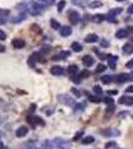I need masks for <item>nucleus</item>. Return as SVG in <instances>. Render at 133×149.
<instances>
[{
  "label": "nucleus",
  "mask_w": 133,
  "mask_h": 149,
  "mask_svg": "<svg viewBox=\"0 0 133 149\" xmlns=\"http://www.w3.org/2000/svg\"><path fill=\"white\" fill-rule=\"evenodd\" d=\"M26 43L23 39H20V38H15L12 40V46L15 48V49H22V48L25 47Z\"/></svg>",
  "instance_id": "11"
},
{
  "label": "nucleus",
  "mask_w": 133,
  "mask_h": 149,
  "mask_svg": "<svg viewBox=\"0 0 133 149\" xmlns=\"http://www.w3.org/2000/svg\"><path fill=\"white\" fill-rule=\"evenodd\" d=\"M34 108H36V104H32V106L30 107V112H33Z\"/></svg>",
  "instance_id": "50"
},
{
  "label": "nucleus",
  "mask_w": 133,
  "mask_h": 149,
  "mask_svg": "<svg viewBox=\"0 0 133 149\" xmlns=\"http://www.w3.org/2000/svg\"><path fill=\"white\" fill-rule=\"evenodd\" d=\"M99 44H100L101 47H104V48L109 47V42L105 40V39H100V43H99Z\"/></svg>",
  "instance_id": "37"
},
{
  "label": "nucleus",
  "mask_w": 133,
  "mask_h": 149,
  "mask_svg": "<svg viewBox=\"0 0 133 149\" xmlns=\"http://www.w3.org/2000/svg\"><path fill=\"white\" fill-rule=\"evenodd\" d=\"M84 108V104H77V105H75V107H74L75 111H82Z\"/></svg>",
  "instance_id": "39"
},
{
  "label": "nucleus",
  "mask_w": 133,
  "mask_h": 149,
  "mask_svg": "<svg viewBox=\"0 0 133 149\" xmlns=\"http://www.w3.org/2000/svg\"><path fill=\"white\" fill-rule=\"evenodd\" d=\"M66 6V1L65 0H61V1L58 3V11L59 12H62V11L64 10V8H65Z\"/></svg>",
  "instance_id": "34"
},
{
  "label": "nucleus",
  "mask_w": 133,
  "mask_h": 149,
  "mask_svg": "<svg viewBox=\"0 0 133 149\" xmlns=\"http://www.w3.org/2000/svg\"><path fill=\"white\" fill-rule=\"evenodd\" d=\"M71 91H72V93H74L75 95H77V98H80L81 97V93H80V91H77V89H75V88H72V89H71Z\"/></svg>",
  "instance_id": "45"
},
{
  "label": "nucleus",
  "mask_w": 133,
  "mask_h": 149,
  "mask_svg": "<svg viewBox=\"0 0 133 149\" xmlns=\"http://www.w3.org/2000/svg\"><path fill=\"white\" fill-rule=\"evenodd\" d=\"M122 52H123V54H125V55L132 54V53H133V45L129 44V43H127V44L123 45Z\"/></svg>",
  "instance_id": "21"
},
{
  "label": "nucleus",
  "mask_w": 133,
  "mask_h": 149,
  "mask_svg": "<svg viewBox=\"0 0 133 149\" xmlns=\"http://www.w3.org/2000/svg\"><path fill=\"white\" fill-rule=\"evenodd\" d=\"M6 22H7V17H5V16H0V26H1V25H5Z\"/></svg>",
  "instance_id": "42"
},
{
  "label": "nucleus",
  "mask_w": 133,
  "mask_h": 149,
  "mask_svg": "<svg viewBox=\"0 0 133 149\" xmlns=\"http://www.w3.org/2000/svg\"><path fill=\"white\" fill-rule=\"evenodd\" d=\"M50 24H51V27L54 30H60L62 28L60 22L57 21L56 19H51V20H50Z\"/></svg>",
  "instance_id": "25"
},
{
  "label": "nucleus",
  "mask_w": 133,
  "mask_h": 149,
  "mask_svg": "<svg viewBox=\"0 0 133 149\" xmlns=\"http://www.w3.org/2000/svg\"><path fill=\"white\" fill-rule=\"evenodd\" d=\"M26 120L32 127H35L36 125H44L45 124V121L38 115H28L26 117Z\"/></svg>",
  "instance_id": "4"
},
{
  "label": "nucleus",
  "mask_w": 133,
  "mask_h": 149,
  "mask_svg": "<svg viewBox=\"0 0 133 149\" xmlns=\"http://www.w3.org/2000/svg\"><path fill=\"white\" fill-rule=\"evenodd\" d=\"M123 11L122 8H114V9H111L110 11L108 12V14L106 16V20L110 23H117V21L115 20V17L117 15L120 14L121 12Z\"/></svg>",
  "instance_id": "5"
},
{
  "label": "nucleus",
  "mask_w": 133,
  "mask_h": 149,
  "mask_svg": "<svg viewBox=\"0 0 133 149\" xmlns=\"http://www.w3.org/2000/svg\"><path fill=\"white\" fill-rule=\"evenodd\" d=\"M115 149H121V148H115Z\"/></svg>",
  "instance_id": "54"
},
{
  "label": "nucleus",
  "mask_w": 133,
  "mask_h": 149,
  "mask_svg": "<svg viewBox=\"0 0 133 149\" xmlns=\"http://www.w3.org/2000/svg\"><path fill=\"white\" fill-rule=\"evenodd\" d=\"M116 146V143L114 141H109V142H107L106 144L104 145V148L105 149H110L112 147H115Z\"/></svg>",
  "instance_id": "36"
},
{
  "label": "nucleus",
  "mask_w": 133,
  "mask_h": 149,
  "mask_svg": "<svg viewBox=\"0 0 133 149\" xmlns=\"http://www.w3.org/2000/svg\"><path fill=\"white\" fill-rule=\"evenodd\" d=\"M71 47H72L73 51H75V52H77V53L82 51V46L80 44V43H77V42H74Z\"/></svg>",
  "instance_id": "27"
},
{
  "label": "nucleus",
  "mask_w": 133,
  "mask_h": 149,
  "mask_svg": "<svg viewBox=\"0 0 133 149\" xmlns=\"http://www.w3.org/2000/svg\"><path fill=\"white\" fill-rule=\"evenodd\" d=\"M118 57L117 56H113V55H107V64H108V67L111 70H114L116 68V61H117Z\"/></svg>",
  "instance_id": "9"
},
{
  "label": "nucleus",
  "mask_w": 133,
  "mask_h": 149,
  "mask_svg": "<svg viewBox=\"0 0 133 149\" xmlns=\"http://www.w3.org/2000/svg\"><path fill=\"white\" fill-rule=\"evenodd\" d=\"M116 1H118V2H122V1H125V0H116Z\"/></svg>",
  "instance_id": "52"
},
{
  "label": "nucleus",
  "mask_w": 133,
  "mask_h": 149,
  "mask_svg": "<svg viewBox=\"0 0 133 149\" xmlns=\"http://www.w3.org/2000/svg\"><path fill=\"white\" fill-rule=\"evenodd\" d=\"M29 6V5H28ZM44 11V6L41 5V4L37 3L35 1H31L30 2V6H29V12L31 13L33 16H38Z\"/></svg>",
  "instance_id": "1"
},
{
  "label": "nucleus",
  "mask_w": 133,
  "mask_h": 149,
  "mask_svg": "<svg viewBox=\"0 0 133 149\" xmlns=\"http://www.w3.org/2000/svg\"><path fill=\"white\" fill-rule=\"evenodd\" d=\"M39 59H40V55H39V53H33V54L29 57V59L27 62H28L30 67H35L36 63L39 61Z\"/></svg>",
  "instance_id": "10"
},
{
  "label": "nucleus",
  "mask_w": 133,
  "mask_h": 149,
  "mask_svg": "<svg viewBox=\"0 0 133 149\" xmlns=\"http://www.w3.org/2000/svg\"><path fill=\"white\" fill-rule=\"evenodd\" d=\"M28 131H29L28 127L25 126V125H22V126H20L17 130H16V136L19 137V138H22V137L26 136L27 133H28Z\"/></svg>",
  "instance_id": "12"
},
{
  "label": "nucleus",
  "mask_w": 133,
  "mask_h": 149,
  "mask_svg": "<svg viewBox=\"0 0 133 149\" xmlns=\"http://www.w3.org/2000/svg\"><path fill=\"white\" fill-rule=\"evenodd\" d=\"M105 70H106V67H105L104 64H98L97 67H96V69H95V72L96 73H102V72H104Z\"/></svg>",
  "instance_id": "33"
},
{
  "label": "nucleus",
  "mask_w": 133,
  "mask_h": 149,
  "mask_svg": "<svg viewBox=\"0 0 133 149\" xmlns=\"http://www.w3.org/2000/svg\"><path fill=\"white\" fill-rule=\"evenodd\" d=\"M70 56H71V52L70 51H62V52H60L57 56L53 57L52 60H65Z\"/></svg>",
  "instance_id": "17"
},
{
  "label": "nucleus",
  "mask_w": 133,
  "mask_h": 149,
  "mask_svg": "<svg viewBox=\"0 0 133 149\" xmlns=\"http://www.w3.org/2000/svg\"><path fill=\"white\" fill-rule=\"evenodd\" d=\"M127 12L129 13V14H133V4H131V5H130L129 7H128Z\"/></svg>",
  "instance_id": "47"
},
{
  "label": "nucleus",
  "mask_w": 133,
  "mask_h": 149,
  "mask_svg": "<svg viewBox=\"0 0 133 149\" xmlns=\"http://www.w3.org/2000/svg\"><path fill=\"white\" fill-rule=\"evenodd\" d=\"M88 6L90 8H93V9L99 8V7H101V6H102V2H100V1H93V2H91V3H89Z\"/></svg>",
  "instance_id": "29"
},
{
  "label": "nucleus",
  "mask_w": 133,
  "mask_h": 149,
  "mask_svg": "<svg viewBox=\"0 0 133 149\" xmlns=\"http://www.w3.org/2000/svg\"><path fill=\"white\" fill-rule=\"evenodd\" d=\"M72 2H73V4L80 6V7H84V5H86V0H72Z\"/></svg>",
  "instance_id": "30"
},
{
  "label": "nucleus",
  "mask_w": 133,
  "mask_h": 149,
  "mask_svg": "<svg viewBox=\"0 0 133 149\" xmlns=\"http://www.w3.org/2000/svg\"><path fill=\"white\" fill-rule=\"evenodd\" d=\"M82 134H84V131H79L77 134H75V136H74V138H73V140L75 141V140H79L80 138H81V136H82Z\"/></svg>",
  "instance_id": "41"
},
{
  "label": "nucleus",
  "mask_w": 133,
  "mask_h": 149,
  "mask_svg": "<svg viewBox=\"0 0 133 149\" xmlns=\"http://www.w3.org/2000/svg\"><path fill=\"white\" fill-rule=\"evenodd\" d=\"M107 93L108 95H117L118 91L116 89H109V91H107Z\"/></svg>",
  "instance_id": "46"
},
{
  "label": "nucleus",
  "mask_w": 133,
  "mask_h": 149,
  "mask_svg": "<svg viewBox=\"0 0 133 149\" xmlns=\"http://www.w3.org/2000/svg\"><path fill=\"white\" fill-rule=\"evenodd\" d=\"M39 1L43 2V3H45L46 5H52L53 3H54L56 0H39Z\"/></svg>",
  "instance_id": "43"
},
{
  "label": "nucleus",
  "mask_w": 133,
  "mask_h": 149,
  "mask_svg": "<svg viewBox=\"0 0 133 149\" xmlns=\"http://www.w3.org/2000/svg\"><path fill=\"white\" fill-rule=\"evenodd\" d=\"M26 18H27L26 12H20L19 14L13 16V17L10 19V21H11V23H13V24H18V23H21L22 21H24Z\"/></svg>",
  "instance_id": "8"
},
{
  "label": "nucleus",
  "mask_w": 133,
  "mask_h": 149,
  "mask_svg": "<svg viewBox=\"0 0 133 149\" xmlns=\"http://www.w3.org/2000/svg\"><path fill=\"white\" fill-rule=\"evenodd\" d=\"M41 149H53V144L50 140H44L41 144Z\"/></svg>",
  "instance_id": "26"
},
{
  "label": "nucleus",
  "mask_w": 133,
  "mask_h": 149,
  "mask_svg": "<svg viewBox=\"0 0 133 149\" xmlns=\"http://www.w3.org/2000/svg\"><path fill=\"white\" fill-rule=\"evenodd\" d=\"M88 100H89V102H93V104H99V102H101L100 98L95 97V95H89Z\"/></svg>",
  "instance_id": "31"
},
{
  "label": "nucleus",
  "mask_w": 133,
  "mask_h": 149,
  "mask_svg": "<svg viewBox=\"0 0 133 149\" xmlns=\"http://www.w3.org/2000/svg\"><path fill=\"white\" fill-rule=\"evenodd\" d=\"M91 19L95 23H101L104 19H106V17L104 14H95Z\"/></svg>",
  "instance_id": "23"
},
{
  "label": "nucleus",
  "mask_w": 133,
  "mask_h": 149,
  "mask_svg": "<svg viewBox=\"0 0 133 149\" xmlns=\"http://www.w3.org/2000/svg\"><path fill=\"white\" fill-rule=\"evenodd\" d=\"M130 29H131V30H132V31H133V26H132V27H130Z\"/></svg>",
  "instance_id": "53"
},
{
  "label": "nucleus",
  "mask_w": 133,
  "mask_h": 149,
  "mask_svg": "<svg viewBox=\"0 0 133 149\" xmlns=\"http://www.w3.org/2000/svg\"><path fill=\"white\" fill-rule=\"evenodd\" d=\"M104 100L107 105H113V104H114V100H112L111 98H105Z\"/></svg>",
  "instance_id": "38"
},
{
  "label": "nucleus",
  "mask_w": 133,
  "mask_h": 149,
  "mask_svg": "<svg viewBox=\"0 0 133 149\" xmlns=\"http://www.w3.org/2000/svg\"><path fill=\"white\" fill-rule=\"evenodd\" d=\"M50 73L54 76H62L64 74V69L61 66H53L50 70Z\"/></svg>",
  "instance_id": "15"
},
{
  "label": "nucleus",
  "mask_w": 133,
  "mask_h": 149,
  "mask_svg": "<svg viewBox=\"0 0 133 149\" xmlns=\"http://www.w3.org/2000/svg\"><path fill=\"white\" fill-rule=\"evenodd\" d=\"M66 70H68V73L71 76H75L77 73V70H79V68H77V65H71V66H69Z\"/></svg>",
  "instance_id": "24"
},
{
  "label": "nucleus",
  "mask_w": 133,
  "mask_h": 149,
  "mask_svg": "<svg viewBox=\"0 0 133 149\" xmlns=\"http://www.w3.org/2000/svg\"><path fill=\"white\" fill-rule=\"evenodd\" d=\"M132 117H133V116H132Z\"/></svg>",
  "instance_id": "55"
},
{
  "label": "nucleus",
  "mask_w": 133,
  "mask_h": 149,
  "mask_svg": "<svg viewBox=\"0 0 133 149\" xmlns=\"http://www.w3.org/2000/svg\"><path fill=\"white\" fill-rule=\"evenodd\" d=\"M93 91H95V93H97V95H101V93H102L101 87L98 86V84H95V86L93 87Z\"/></svg>",
  "instance_id": "35"
},
{
  "label": "nucleus",
  "mask_w": 133,
  "mask_h": 149,
  "mask_svg": "<svg viewBox=\"0 0 133 149\" xmlns=\"http://www.w3.org/2000/svg\"><path fill=\"white\" fill-rule=\"evenodd\" d=\"M57 98H58L60 104H62L64 105H66V106H72V105H74L75 104L74 98L71 97V95H66V93L59 95L58 97H57Z\"/></svg>",
  "instance_id": "2"
},
{
  "label": "nucleus",
  "mask_w": 133,
  "mask_h": 149,
  "mask_svg": "<svg viewBox=\"0 0 133 149\" xmlns=\"http://www.w3.org/2000/svg\"><path fill=\"white\" fill-rule=\"evenodd\" d=\"M72 28H71L70 26H63L61 29H60V34H61L62 37H68V36H70L71 34H72Z\"/></svg>",
  "instance_id": "16"
},
{
  "label": "nucleus",
  "mask_w": 133,
  "mask_h": 149,
  "mask_svg": "<svg viewBox=\"0 0 133 149\" xmlns=\"http://www.w3.org/2000/svg\"><path fill=\"white\" fill-rule=\"evenodd\" d=\"M126 93H133V86H129L126 89Z\"/></svg>",
  "instance_id": "48"
},
{
  "label": "nucleus",
  "mask_w": 133,
  "mask_h": 149,
  "mask_svg": "<svg viewBox=\"0 0 133 149\" xmlns=\"http://www.w3.org/2000/svg\"><path fill=\"white\" fill-rule=\"evenodd\" d=\"M101 133L106 137H115L120 134V131L116 128H106V129L101 130Z\"/></svg>",
  "instance_id": "7"
},
{
  "label": "nucleus",
  "mask_w": 133,
  "mask_h": 149,
  "mask_svg": "<svg viewBox=\"0 0 133 149\" xmlns=\"http://www.w3.org/2000/svg\"><path fill=\"white\" fill-rule=\"evenodd\" d=\"M98 41V37L96 34H88L86 38H84V42L86 43H95Z\"/></svg>",
  "instance_id": "19"
},
{
  "label": "nucleus",
  "mask_w": 133,
  "mask_h": 149,
  "mask_svg": "<svg viewBox=\"0 0 133 149\" xmlns=\"http://www.w3.org/2000/svg\"><path fill=\"white\" fill-rule=\"evenodd\" d=\"M4 51H5V47H4L3 45L0 44V53H2V52H4Z\"/></svg>",
  "instance_id": "49"
},
{
  "label": "nucleus",
  "mask_w": 133,
  "mask_h": 149,
  "mask_svg": "<svg viewBox=\"0 0 133 149\" xmlns=\"http://www.w3.org/2000/svg\"><path fill=\"white\" fill-rule=\"evenodd\" d=\"M0 149H4V145L0 142Z\"/></svg>",
  "instance_id": "51"
},
{
  "label": "nucleus",
  "mask_w": 133,
  "mask_h": 149,
  "mask_svg": "<svg viewBox=\"0 0 133 149\" xmlns=\"http://www.w3.org/2000/svg\"><path fill=\"white\" fill-rule=\"evenodd\" d=\"M125 67L127 68V69H132L133 68V59L132 60H129V61H128L127 63H126Z\"/></svg>",
  "instance_id": "44"
},
{
  "label": "nucleus",
  "mask_w": 133,
  "mask_h": 149,
  "mask_svg": "<svg viewBox=\"0 0 133 149\" xmlns=\"http://www.w3.org/2000/svg\"><path fill=\"white\" fill-rule=\"evenodd\" d=\"M130 80H131V78H130V75L128 74H120L115 78V82H125L130 81Z\"/></svg>",
  "instance_id": "18"
},
{
  "label": "nucleus",
  "mask_w": 133,
  "mask_h": 149,
  "mask_svg": "<svg viewBox=\"0 0 133 149\" xmlns=\"http://www.w3.org/2000/svg\"><path fill=\"white\" fill-rule=\"evenodd\" d=\"M95 142V137L93 136H90V135H88V136H86L84 138L82 139V143L84 144V145H88V144H91Z\"/></svg>",
  "instance_id": "22"
},
{
  "label": "nucleus",
  "mask_w": 133,
  "mask_h": 149,
  "mask_svg": "<svg viewBox=\"0 0 133 149\" xmlns=\"http://www.w3.org/2000/svg\"><path fill=\"white\" fill-rule=\"evenodd\" d=\"M118 102L120 104L125 105H132L133 104V97H127V95H123L118 100Z\"/></svg>",
  "instance_id": "13"
},
{
  "label": "nucleus",
  "mask_w": 133,
  "mask_h": 149,
  "mask_svg": "<svg viewBox=\"0 0 133 149\" xmlns=\"http://www.w3.org/2000/svg\"><path fill=\"white\" fill-rule=\"evenodd\" d=\"M89 75H90V73H89L88 70H82L79 77H80V79H86V78L89 77Z\"/></svg>",
  "instance_id": "32"
},
{
  "label": "nucleus",
  "mask_w": 133,
  "mask_h": 149,
  "mask_svg": "<svg viewBox=\"0 0 133 149\" xmlns=\"http://www.w3.org/2000/svg\"><path fill=\"white\" fill-rule=\"evenodd\" d=\"M128 36V31L125 29H119L115 33V37L117 39H124Z\"/></svg>",
  "instance_id": "20"
},
{
  "label": "nucleus",
  "mask_w": 133,
  "mask_h": 149,
  "mask_svg": "<svg viewBox=\"0 0 133 149\" xmlns=\"http://www.w3.org/2000/svg\"><path fill=\"white\" fill-rule=\"evenodd\" d=\"M80 20H81V16H80L79 12L74 10H71L69 12V21L72 25H77L80 22Z\"/></svg>",
  "instance_id": "6"
},
{
  "label": "nucleus",
  "mask_w": 133,
  "mask_h": 149,
  "mask_svg": "<svg viewBox=\"0 0 133 149\" xmlns=\"http://www.w3.org/2000/svg\"><path fill=\"white\" fill-rule=\"evenodd\" d=\"M6 38H7L6 33L3 31V30H0V41H5Z\"/></svg>",
  "instance_id": "40"
},
{
  "label": "nucleus",
  "mask_w": 133,
  "mask_h": 149,
  "mask_svg": "<svg viewBox=\"0 0 133 149\" xmlns=\"http://www.w3.org/2000/svg\"><path fill=\"white\" fill-rule=\"evenodd\" d=\"M82 63L86 67H91L95 64V59L89 55H86V56L82 57Z\"/></svg>",
  "instance_id": "14"
},
{
  "label": "nucleus",
  "mask_w": 133,
  "mask_h": 149,
  "mask_svg": "<svg viewBox=\"0 0 133 149\" xmlns=\"http://www.w3.org/2000/svg\"><path fill=\"white\" fill-rule=\"evenodd\" d=\"M112 81H113V78H112L111 76L106 75V76H104V77H101V82H104V84H110V82H111Z\"/></svg>",
  "instance_id": "28"
},
{
  "label": "nucleus",
  "mask_w": 133,
  "mask_h": 149,
  "mask_svg": "<svg viewBox=\"0 0 133 149\" xmlns=\"http://www.w3.org/2000/svg\"><path fill=\"white\" fill-rule=\"evenodd\" d=\"M54 145L56 146L57 149H71L72 147L71 142L63 138H55Z\"/></svg>",
  "instance_id": "3"
}]
</instances>
